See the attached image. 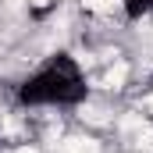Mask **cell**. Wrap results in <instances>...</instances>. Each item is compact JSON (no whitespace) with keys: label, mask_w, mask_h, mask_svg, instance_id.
<instances>
[{"label":"cell","mask_w":153,"mask_h":153,"mask_svg":"<svg viewBox=\"0 0 153 153\" xmlns=\"http://www.w3.org/2000/svg\"><path fill=\"white\" fill-rule=\"evenodd\" d=\"M125 18L128 22H143V18H153V0H117Z\"/></svg>","instance_id":"cell-2"},{"label":"cell","mask_w":153,"mask_h":153,"mask_svg":"<svg viewBox=\"0 0 153 153\" xmlns=\"http://www.w3.org/2000/svg\"><path fill=\"white\" fill-rule=\"evenodd\" d=\"M85 96H89V78L71 53L46 57L14 89V103L32 107V111H71L78 103H85Z\"/></svg>","instance_id":"cell-1"}]
</instances>
